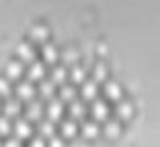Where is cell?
Returning a JSON list of instances; mask_svg holds the SVG:
<instances>
[{
	"label": "cell",
	"instance_id": "obj_30",
	"mask_svg": "<svg viewBox=\"0 0 160 147\" xmlns=\"http://www.w3.org/2000/svg\"><path fill=\"white\" fill-rule=\"evenodd\" d=\"M49 147H62V137L60 135H52V137H49Z\"/></svg>",
	"mask_w": 160,
	"mask_h": 147
},
{
	"label": "cell",
	"instance_id": "obj_25",
	"mask_svg": "<svg viewBox=\"0 0 160 147\" xmlns=\"http://www.w3.org/2000/svg\"><path fill=\"white\" fill-rule=\"evenodd\" d=\"M105 131H107L109 135H115L119 131V119H107V123H105Z\"/></svg>",
	"mask_w": 160,
	"mask_h": 147
},
{
	"label": "cell",
	"instance_id": "obj_28",
	"mask_svg": "<svg viewBox=\"0 0 160 147\" xmlns=\"http://www.w3.org/2000/svg\"><path fill=\"white\" fill-rule=\"evenodd\" d=\"M0 92H2V94H8V92H10L8 78H4V76H0Z\"/></svg>",
	"mask_w": 160,
	"mask_h": 147
},
{
	"label": "cell",
	"instance_id": "obj_11",
	"mask_svg": "<svg viewBox=\"0 0 160 147\" xmlns=\"http://www.w3.org/2000/svg\"><path fill=\"white\" fill-rule=\"evenodd\" d=\"M53 88H56V82H53L52 78H43V80H39V92H41L43 96L52 98L53 96Z\"/></svg>",
	"mask_w": 160,
	"mask_h": 147
},
{
	"label": "cell",
	"instance_id": "obj_4",
	"mask_svg": "<svg viewBox=\"0 0 160 147\" xmlns=\"http://www.w3.org/2000/svg\"><path fill=\"white\" fill-rule=\"evenodd\" d=\"M41 114H43V104H41V100L31 98V100L27 102V108H25V117L31 121V119H41Z\"/></svg>",
	"mask_w": 160,
	"mask_h": 147
},
{
	"label": "cell",
	"instance_id": "obj_12",
	"mask_svg": "<svg viewBox=\"0 0 160 147\" xmlns=\"http://www.w3.org/2000/svg\"><path fill=\"white\" fill-rule=\"evenodd\" d=\"M53 131H56V127H53V121H52V119H47V117L39 119V133H41V135L52 137V135H56Z\"/></svg>",
	"mask_w": 160,
	"mask_h": 147
},
{
	"label": "cell",
	"instance_id": "obj_27",
	"mask_svg": "<svg viewBox=\"0 0 160 147\" xmlns=\"http://www.w3.org/2000/svg\"><path fill=\"white\" fill-rule=\"evenodd\" d=\"M4 147H23L21 137H17V135H10V137H6V139H4Z\"/></svg>",
	"mask_w": 160,
	"mask_h": 147
},
{
	"label": "cell",
	"instance_id": "obj_3",
	"mask_svg": "<svg viewBox=\"0 0 160 147\" xmlns=\"http://www.w3.org/2000/svg\"><path fill=\"white\" fill-rule=\"evenodd\" d=\"M17 94L21 96V98H33V94H35V86H33V80L31 78H25V80H19L17 82Z\"/></svg>",
	"mask_w": 160,
	"mask_h": 147
},
{
	"label": "cell",
	"instance_id": "obj_29",
	"mask_svg": "<svg viewBox=\"0 0 160 147\" xmlns=\"http://www.w3.org/2000/svg\"><path fill=\"white\" fill-rule=\"evenodd\" d=\"M105 74H107V70H105L103 63H94V76H97V78H103Z\"/></svg>",
	"mask_w": 160,
	"mask_h": 147
},
{
	"label": "cell",
	"instance_id": "obj_15",
	"mask_svg": "<svg viewBox=\"0 0 160 147\" xmlns=\"http://www.w3.org/2000/svg\"><path fill=\"white\" fill-rule=\"evenodd\" d=\"M80 92H82V96H86V98H92V96L97 94V82L94 80H84Z\"/></svg>",
	"mask_w": 160,
	"mask_h": 147
},
{
	"label": "cell",
	"instance_id": "obj_17",
	"mask_svg": "<svg viewBox=\"0 0 160 147\" xmlns=\"http://www.w3.org/2000/svg\"><path fill=\"white\" fill-rule=\"evenodd\" d=\"M66 78V67L62 66V63H53L52 66V80L53 82H62Z\"/></svg>",
	"mask_w": 160,
	"mask_h": 147
},
{
	"label": "cell",
	"instance_id": "obj_19",
	"mask_svg": "<svg viewBox=\"0 0 160 147\" xmlns=\"http://www.w3.org/2000/svg\"><path fill=\"white\" fill-rule=\"evenodd\" d=\"M60 57L64 59V62H76V57H78V53H76V47H72V45L64 47V49L60 51Z\"/></svg>",
	"mask_w": 160,
	"mask_h": 147
},
{
	"label": "cell",
	"instance_id": "obj_24",
	"mask_svg": "<svg viewBox=\"0 0 160 147\" xmlns=\"http://www.w3.org/2000/svg\"><path fill=\"white\" fill-rule=\"evenodd\" d=\"M82 131H84L86 135H94L99 131V127H97V123H94L92 119H86L84 123H82Z\"/></svg>",
	"mask_w": 160,
	"mask_h": 147
},
{
	"label": "cell",
	"instance_id": "obj_1",
	"mask_svg": "<svg viewBox=\"0 0 160 147\" xmlns=\"http://www.w3.org/2000/svg\"><path fill=\"white\" fill-rule=\"evenodd\" d=\"M12 131L17 137H31L33 135V129H31V123H29L27 117H14L12 121Z\"/></svg>",
	"mask_w": 160,
	"mask_h": 147
},
{
	"label": "cell",
	"instance_id": "obj_31",
	"mask_svg": "<svg viewBox=\"0 0 160 147\" xmlns=\"http://www.w3.org/2000/svg\"><path fill=\"white\" fill-rule=\"evenodd\" d=\"M0 110H2V106H0Z\"/></svg>",
	"mask_w": 160,
	"mask_h": 147
},
{
	"label": "cell",
	"instance_id": "obj_7",
	"mask_svg": "<svg viewBox=\"0 0 160 147\" xmlns=\"http://www.w3.org/2000/svg\"><path fill=\"white\" fill-rule=\"evenodd\" d=\"M17 57L21 59H35V47L31 41H21L17 45Z\"/></svg>",
	"mask_w": 160,
	"mask_h": 147
},
{
	"label": "cell",
	"instance_id": "obj_20",
	"mask_svg": "<svg viewBox=\"0 0 160 147\" xmlns=\"http://www.w3.org/2000/svg\"><path fill=\"white\" fill-rule=\"evenodd\" d=\"M70 114H74V117H80V114H84V102H82L80 98L70 100Z\"/></svg>",
	"mask_w": 160,
	"mask_h": 147
},
{
	"label": "cell",
	"instance_id": "obj_2",
	"mask_svg": "<svg viewBox=\"0 0 160 147\" xmlns=\"http://www.w3.org/2000/svg\"><path fill=\"white\" fill-rule=\"evenodd\" d=\"M62 113H64V104H62V98H47L45 102V114L47 119H58V117H62Z\"/></svg>",
	"mask_w": 160,
	"mask_h": 147
},
{
	"label": "cell",
	"instance_id": "obj_9",
	"mask_svg": "<svg viewBox=\"0 0 160 147\" xmlns=\"http://www.w3.org/2000/svg\"><path fill=\"white\" fill-rule=\"evenodd\" d=\"M41 55H43V59H47V62H53V59L60 55V51H58V47L52 41H45L41 45Z\"/></svg>",
	"mask_w": 160,
	"mask_h": 147
},
{
	"label": "cell",
	"instance_id": "obj_22",
	"mask_svg": "<svg viewBox=\"0 0 160 147\" xmlns=\"http://www.w3.org/2000/svg\"><path fill=\"white\" fill-rule=\"evenodd\" d=\"M8 131H12V121H10L8 114H0V133H8Z\"/></svg>",
	"mask_w": 160,
	"mask_h": 147
},
{
	"label": "cell",
	"instance_id": "obj_10",
	"mask_svg": "<svg viewBox=\"0 0 160 147\" xmlns=\"http://www.w3.org/2000/svg\"><path fill=\"white\" fill-rule=\"evenodd\" d=\"M92 114H94V119H103V117H107V114H109L107 102H105V100H101V98H97L92 102Z\"/></svg>",
	"mask_w": 160,
	"mask_h": 147
},
{
	"label": "cell",
	"instance_id": "obj_16",
	"mask_svg": "<svg viewBox=\"0 0 160 147\" xmlns=\"http://www.w3.org/2000/svg\"><path fill=\"white\" fill-rule=\"evenodd\" d=\"M60 98H68V100H74L76 98V88L70 84V82H64L60 88Z\"/></svg>",
	"mask_w": 160,
	"mask_h": 147
},
{
	"label": "cell",
	"instance_id": "obj_14",
	"mask_svg": "<svg viewBox=\"0 0 160 147\" xmlns=\"http://www.w3.org/2000/svg\"><path fill=\"white\" fill-rule=\"evenodd\" d=\"M29 33H31L33 39H45L47 37V27L43 23H33L31 29H29Z\"/></svg>",
	"mask_w": 160,
	"mask_h": 147
},
{
	"label": "cell",
	"instance_id": "obj_5",
	"mask_svg": "<svg viewBox=\"0 0 160 147\" xmlns=\"http://www.w3.org/2000/svg\"><path fill=\"white\" fill-rule=\"evenodd\" d=\"M4 71L8 78H19L21 71H23V59L21 57H10L4 66Z\"/></svg>",
	"mask_w": 160,
	"mask_h": 147
},
{
	"label": "cell",
	"instance_id": "obj_18",
	"mask_svg": "<svg viewBox=\"0 0 160 147\" xmlns=\"http://www.w3.org/2000/svg\"><path fill=\"white\" fill-rule=\"evenodd\" d=\"M105 92H107L109 96H113V98H119V94H121V86H119L115 80H109L107 84H105Z\"/></svg>",
	"mask_w": 160,
	"mask_h": 147
},
{
	"label": "cell",
	"instance_id": "obj_21",
	"mask_svg": "<svg viewBox=\"0 0 160 147\" xmlns=\"http://www.w3.org/2000/svg\"><path fill=\"white\" fill-rule=\"evenodd\" d=\"M70 78L74 82H84V67L78 66V63H74V66L70 67Z\"/></svg>",
	"mask_w": 160,
	"mask_h": 147
},
{
	"label": "cell",
	"instance_id": "obj_8",
	"mask_svg": "<svg viewBox=\"0 0 160 147\" xmlns=\"http://www.w3.org/2000/svg\"><path fill=\"white\" fill-rule=\"evenodd\" d=\"M27 71H29V78H31V80H35V78L43 80V74H45V66H43L41 59H31V63L27 66Z\"/></svg>",
	"mask_w": 160,
	"mask_h": 147
},
{
	"label": "cell",
	"instance_id": "obj_13",
	"mask_svg": "<svg viewBox=\"0 0 160 147\" xmlns=\"http://www.w3.org/2000/svg\"><path fill=\"white\" fill-rule=\"evenodd\" d=\"M60 129L64 135H74L76 133V121L72 119V117H64L60 123Z\"/></svg>",
	"mask_w": 160,
	"mask_h": 147
},
{
	"label": "cell",
	"instance_id": "obj_23",
	"mask_svg": "<svg viewBox=\"0 0 160 147\" xmlns=\"http://www.w3.org/2000/svg\"><path fill=\"white\" fill-rule=\"evenodd\" d=\"M117 113L121 114V117H129V114H132V104H129L127 100H119L117 102Z\"/></svg>",
	"mask_w": 160,
	"mask_h": 147
},
{
	"label": "cell",
	"instance_id": "obj_26",
	"mask_svg": "<svg viewBox=\"0 0 160 147\" xmlns=\"http://www.w3.org/2000/svg\"><path fill=\"white\" fill-rule=\"evenodd\" d=\"M29 147H45V141H43L41 133H33L29 137Z\"/></svg>",
	"mask_w": 160,
	"mask_h": 147
},
{
	"label": "cell",
	"instance_id": "obj_6",
	"mask_svg": "<svg viewBox=\"0 0 160 147\" xmlns=\"http://www.w3.org/2000/svg\"><path fill=\"white\" fill-rule=\"evenodd\" d=\"M2 113L4 114H19L21 113V100L17 96H6L4 102H2Z\"/></svg>",
	"mask_w": 160,
	"mask_h": 147
}]
</instances>
